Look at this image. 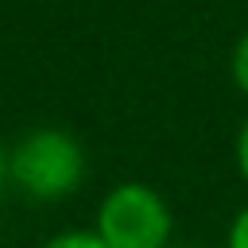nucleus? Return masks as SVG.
Instances as JSON below:
<instances>
[{"instance_id":"f257e3e1","label":"nucleus","mask_w":248,"mask_h":248,"mask_svg":"<svg viewBox=\"0 0 248 248\" xmlns=\"http://www.w3.org/2000/svg\"><path fill=\"white\" fill-rule=\"evenodd\" d=\"M85 170L81 143L62 128H35L27 132L16 151L8 155V178L35 202L66 198Z\"/></svg>"},{"instance_id":"f03ea898","label":"nucleus","mask_w":248,"mask_h":248,"mask_svg":"<svg viewBox=\"0 0 248 248\" xmlns=\"http://www.w3.org/2000/svg\"><path fill=\"white\" fill-rule=\"evenodd\" d=\"M170 209L159 190L143 182H120L97 205L93 232L108 248H170Z\"/></svg>"},{"instance_id":"7ed1b4c3","label":"nucleus","mask_w":248,"mask_h":248,"mask_svg":"<svg viewBox=\"0 0 248 248\" xmlns=\"http://www.w3.org/2000/svg\"><path fill=\"white\" fill-rule=\"evenodd\" d=\"M39 248H108L93 229L89 232H78V229H70V232H58V236H50L46 244H39Z\"/></svg>"},{"instance_id":"20e7f679","label":"nucleus","mask_w":248,"mask_h":248,"mask_svg":"<svg viewBox=\"0 0 248 248\" xmlns=\"http://www.w3.org/2000/svg\"><path fill=\"white\" fill-rule=\"evenodd\" d=\"M232 81H236V89L248 97V31H244L240 43L232 46Z\"/></svg>"},{"instance_id":"39448f33","label":"nucleus","mask_w":248,"mask_h":248,"mask_svg":"<svg viewBox=\"0 0 248 248\" xmlns=\"http://www.w3.org/2000/svg\"><path fill=\"white\" fill-rule=\"evenodd\" d=\"M229 248H248V205L232 217L229 225Z\"/></svg>"},{"instance_id":"423d86ee","label":"nucleus","mask_w":248,"mask_h":248,"mask_svg":"<svg viewBox=\"0 0 248 248\" xmlns=\"http://www.w3.org/2000/svg\"><path fill=\"white\" fill-rule=\"evenodd\" d=\"M236 167H240V174H244V182H248V120H244V128H240V136H236Z\"/></svg>"},{"instance_id":"0eeeda50","label":"nucleus","mask_w":248,"mask_h":248,"mask_svg":"<svg viewBox=\"0 0 248 248\" xmlns=\"http://www.w3.org/2000/svg\"><path fill=\"white\" fill-rule=\"evenodd\" d=\"M4 178H8V155L0 151V190H4Z\"/></svg>"},{"instance_id":"6e6552de","label":"nucleus","mask_w":248,"mask_h":248,"mask_svg":"<svg viewBox=\"0 0 248 248\" xmlns=\"http://www.w3.org/2000/svg\"><path fill=\"white\" fill-rule=\"evenodd\" d=\"M170 248H174V244H170Z\"/></svg>"}]
</instances>
